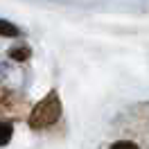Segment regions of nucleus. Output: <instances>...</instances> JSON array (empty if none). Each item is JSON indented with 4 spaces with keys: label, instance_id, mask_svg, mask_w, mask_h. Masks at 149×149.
I'll return each instance as SVG.
<instances>
[{
    "label": "nucleus",
    "instance_id": "nucleus-2",
    "mask_svg": "<svg viewBox=\"0 0 149 149\" xmlns=\"http://www.w3.org/2000/svg\"><path fill=\"white\" fill-rule=\"evenodd\" d=\"M11 138V124L9 122H0V145H7Z\"/></svg>",
    "mask_w": 149,
    "mask_h": 149
},
{
    "label": "nucleus",
    "instance_id": "nucleus-3",
    "mask_svg": "<svg viewBox=\"0 0 149 149\" xmlns=\"http://www.w3.org/2000/svg\"><path fill=\"white\" fill-rule=\"evenodd\" d=\"M0 34H2V36H16L18 29L14 27L11 23H7V20H0Z\"/></svg>",
    "mask_w": 149,
    "mask_h": 149
},
{
    "label": "nucleus",
    "instance_id": "nucleus-1",
    "mask_svg": "<svg viewBox=\"0 0 149 149\" xmlns=\"http://www.w3.org/2000/svg\"><path fill=\"white\" fill-rule=\"evenodd\" d=\"M59 115H61V102H59L56 93H50L34 106V111L29 115V127L32 129H45L59 120Z\"/></svg>",
    "mask_w": 149,
    "mask_h": 149
},
{
    "label": "nucleus",
    "instance_id": "nucleus-4",
    "mask_svg": "<svg viewBox=\"0 0 149 149\" xmlns=\"http://www.w3.org/2000/svg\"><path fill=\"white\" fill-rule=\"evenodd\" d=\"M11 56L23 61V59H27V56H29V50H27V47H20V50H11Z\"/></svg>",
    "mask_w": 149,
    "mask_h": 149
},
{
    "label": "nucleus",
    "instance_id": "nucleus-5",
    "mask_svg": "<svg viewBox=\"0 0 149 149\" xmlns=\"http://www.w3.org/2000/svg\"><path fill=\"white\" fill-rule=\"evenodd\" d=\"M113 147H118V149H124V147H129V149H133V147H136V145H133V142H115V145H113Z\"/></svg>",
    "mask_w": 149,
    "mask_h": 149
}]
</instances>
